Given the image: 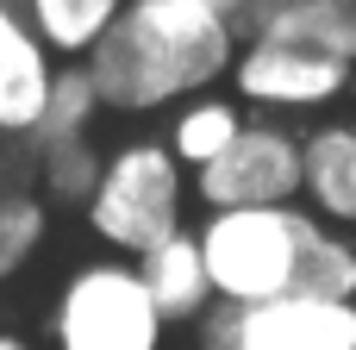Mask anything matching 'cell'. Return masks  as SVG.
<instances>
[{
	"instance_id": "1",
	"label": "cell",
	"mask_w": 356,
	"mask_h": 350,
	"mask_svg": "<svg viewBox=\"0 0 356 350\" xmlns=\"http://www.w3.org/2000/svg\"><path fill=\"white\" fill-rule=\"evenodd\" d=\"M244 50V25L213 0H131L88 50L106 113H163L213 94Z\"/></svg>"
},
{
	"instance_id": "2",
	"label": "cell",
	"mask_w": 356,
	"mask_h": 350,
	"mask_svg": "<svg viewBox=\"0 0 356 350\" xmlns=\"http://www.w3.org/2000/svg\"><path fill=\"white\" fill-rule=\"evenodd\" d=\"M219 307H257L282 294L356 301V244L319 213L294 207H232L194 225Z\"/></svg>"
},
{
	"instance_id": "3",
	"label": "cell",
	"mask_w": 356,
	"mask_h": 350,
	"mask_svg": "<svg viewBox=\"0 0 356 350\" xmlns=\"http://www.w3.org/2000/svg\"><path fill=\"white\" fill-rule=\"evenodd\" d=\"M194 200V175L175 163V150L163 138H131L119 150H106V169H100V188L94 200L81 207L94 238L113 250V257H144L150 244L188 232L181 225V207Z\"/></svg>"
},
{
	"instance_id": "4",
	"label": "cell",
	"mask_w": 356,
	"mask_h": 350,
	"mask_svg": "<svg viewBox=\"0 0 356 350\" xmlns=\"http://www.w3.org/2000/svg\"><path fill=\"white\" fill-rule=\"evenodd\" d=\"M163 332L169 319L131 257L81 263L50 301V350H163Z\"/></svg>"
},
{
	"instance_id": "5",
	"label": "cell",
	"mask_w": 356,
	"mask_h": 350,
	"mask_svg": "<svg viewBox=\"0 0 356 350\" xmlns=\"http://www.w3.org/2000/svg\"><path fill=\"white\" fill-rule=\"evenodd\" d=\"M300 132H288L282 119H250L238 132V144L194 175V200L207 213H232V207H294L300 200Z\"/></svg>"
},
{
	"instance_id": "6",
	"label": "cell",
	"mask_w": 356,
	"mask_h": 350,
	"mask_svg": "<svg viewBox=\"0 0 356 350\" xmlns=\"http://www.w3.org/2000/svg\"><path fill=\"white\" fill-rule=\"evenodd\" d=\"M207 350H356V301L282 294L257 307H213Z\"/></svg>"
},
{
	"instance_id": "7",
	"label": "cell",
	"mask_w": 356,
	"mask_h": 350,
	"mask_svg": "<svg viewBox=\"0 0 356 350\" xmlns=\"http://www.w3.org/2000/svg\"><path fill=\"white\" fill-rule=\"evenodd\" d=\"M350 69L356 63L332 56V50H307V44H282V38H244V50L232 63V88H238V100L282 119V113H319V106L344 100Z\"/></svg>"
},
{
	"instance_id": "8",
	"label": "cell",
	"mask_w": 356,
	"mask_h": 350,
	"mask_svg": "<svg viewBox=\"0 0 356 350\" xmlns=\"http://www.w3.org/2000/svg\"><path fill=\"white\" fill-rule=\"evenodd\" d=\"M56 50L38 38V25L25 19L19 0H0V138L6 144H31L50 88H56Z\"/></svg>"
},
{
	"instance_id": "9",
	"label": "cell",
	"mask_w": 356,
	"mask_h": 350,
	"mask_svg": "<svg viewBox=\"0 0 356 350\" xmlns=\"http://www.w3.org/2000/svg\"><path fill=\"white\" fill-rule=\"evenodd\" d=\"M300 207L319 213L325 225H356V119H319L300 138Z\"/></svg>"
},
{
	"instance_id": "10",
	"label": "cell",
	"mask_w": 356,
	"mask_h": 350,
	"mask_svg": "<svg viewBox=\"0 0 356 350\" xmlns=\"http://www.w3.org/2000/svg\"><path fill=\"white\" fill-rule=\"evenodd\" d=\"M238 25L244 38H282L356 63V0H250Z\"/></svg>"
},
{
	"instance_id": "11",
	"label": "cell",
	"mask_w": 356,
	"mask_h": 350,
	"mask_svg": "<svg viewBox=\"0 0 356 350\" xmlns=\"http://www.w3.org/2000/svg\"><path fill=\"white\" fill-rule=\"evenodd\" d=\"M138 276H144V288H150V301H156V313L169 319V326H188V319H213V307H219V294H213V276H207V257H200V238L194 232H175V238H163V244H150L144 257H138Z\"/></svg>"
},
{
	"instance_id": "12",
	"label": "cell",
	"mask_w": 356,
	"mask_h": 350,
	"mask_svg": "<svg viewBox=\"0 0 356 350\" xmlns=\"http://www.w3.org/2000/svg\"><path fill=\"white\" fill-rule=\"evenodd\" d=\"M244 125H250L244 100H232V94H194V100H181V106L169 113L163 144L175 150V163H181L188 175H200V169H213V163L238 144Z\"/></svg>"
},
{
	"instance_id": "13",
	"label": "cell",
	"mask_w": 356,
	"mask_h": 350,
	"mask_svg": "<svg viewBox=\"0 0 356 350\" xmlns=\"http://www.w3.org/2000/svg\"><path fill=\"white\" fill-rule=\"evenodd\" d=\"M19 6L38 25V38L56 50V63H88V50L119 25L131 0H19Z\"/></svg>"
},
{
	"instance_id": "14",
	"label": "cell",
	"mask_w": 356,
	"mask_h": 350,
	"mask_svg": "<svg viewBox=\"0 0 356 350\" xmlns=\"http://www.w3.org/2000/svg\"><path fill=\"white\" fill-rule=\"evenodd\" d=\"M100 88L88 75V63H63L56 69V88H50V106L31 132L25 150H44V144H69V138H94V119H100Z\"/></svg>"
},
{
	"instance_id": "15",
	"label": "cell",
	"mask_w": 356,
	"mask_h": 350,
	"mask_svg": "<svg viewBox=\"0 0 356 350\" xmlns=\"http://www.w3.org/2000/svg\"><path fill=\"white\" fill-rule=\"evenodd\" d=\"M31 169H38V194H44L50 207H88L94 188H100L106 157H100L94 138H69V144H44V150H31Z\"/></svg>"
},
{
	"instance_id": "16",
	"label": "cell",
	"mask_w": 356,
	"mask_h": 350,
	"mask_svg": "<svg viewBox=\"0 0 356 350\" xmlns=\"http://www.w3.org/2000/svg\"><path fill=\"white\" fill-rule=\"evenodd\" d=\"M44 232H50V200L31 188H13L0 200V288L44 250Z\"/></svg>"
},
{
	"instance_id": "17",
	"label": "cell",
	"mask_w": 356,
	"mask_h": 350,
	"mask_svg": "<svg viewBox=\"0 0 356 350\" xmlns=\"http://www.w3.org/2000/svg\"><path fill=\"white\" fill-rule=\"evenodd\" d=\"M0 350H31V344H25L19 332H0Z\"/></svg>"
},
{
	"instance_id": "18",
	"label": "cell",
	"mask_w": 356,
	"mask_h": 350,
	"mask_svg": "<svg viewBox=\"0 0 356 350\" xmlns=\"http://www.w3.org/2000/svg\"><path fill=\"white\" fill-rule=\"evenodd\" d=\"M213 6H225V13H232V19H238V13H244V6H250V0H213Z\"/></svg>"
},
{
	"instance_id": "19",
	"label": "cell",
	"mask_w": 356,
	"mask_h": 350,
	"mask_svg": "<svg viewBox=\"0 0 356 350\" xmlns=\"http://www.w3.org/2000/svg\"><path fill=\"white\" fill-rule=\"evenodd\" d=\"M6 194H13V182H6V163H0V200H6Z\"/></svg>"
}]
</instances>
